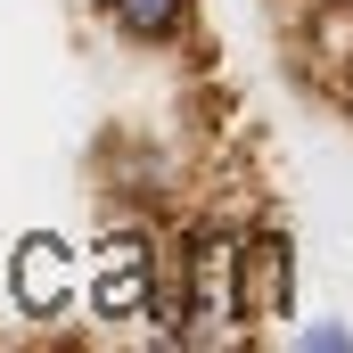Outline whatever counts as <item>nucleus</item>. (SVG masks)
Listing matches in <instances>:
<instances>
[{
    "label": "nucleus",
    "instance_id": "nucleus-3",
    "mask_svg": "<svg viewBox=\"0 0 353 353\" xmlns=\"http://www.w3.org/2000/svg\"><path fill=\"white\" fill-rule=\"evenodd\" d=\"M189 17H197V0H99V25L107 33H123V41H140V50H165L189 33Z\"/></svg>",
    "mask_w": 353,
    "mask_h": 353
},
{
    "label": "nucleus",
    "instance_id": "nucleus-7",
    "mask_svg": "<svg viewBox=\"0 0 353 353\" xmlns=\"http://www.w3.org/2000/svg\"><path fill=\"white\" fill-rule=\"evenodd\" d=\"M296 345L304 353H353V329L345 321H312V329H296Z\"/></svg>",
    "mask_w": 353,
    "mask_h": 353
},
{
    "label": "nucleus",
    "instance_id": "nucleus-6",
    "mask_svg": "<svg viewBox=\"0 0 353 353\" xmlns=\"http://www.w3.org/2000/svg\"><path fill=\"white\" fill-rule=\"evenodd\" d=\"M312 58L353 66V0H312Z\"/></svg>",
    "mask_w": 353,
    "mask_h": 353
},
{
    "label": "nucleus",
    "instance_id": "nucleus-1",
    "mask_svg": "<svg viewBox=\"0 0 353 353\" xmlns=\"http://www.w3.org/2000/svg\"><path fill=\"white\" fill-rule=\"evenodd\" d=\"M173 288H181V337L239 329V230L222 222L189 230V247L173 255Z\"/></svg>",
    "mask_w": 353,
    "mask_h": 353
},
{
    "label": "nucleus",
    "instance_id": "nucleus-5",
    "mask_svg": "<svg viewBox=\"0 0 353 353\" xmlns=\"http://www.w3.org/2000/svg\"><path fill=\"white\" fill-rule=\"evenodd\" d=\"M17 288H25L33 312H58V304L74 296V255H66L58 239H25V255H17Z\"/></svg>",
    "mask_w": 353,
    "mask_h": 353
},
{
    "label": "nucleus",
    "instance_id": "nucleus-4",
    "mask_svg": "<svg viewBox=\"0 0 353 353\" xmlns=\"http://www.w3.org/2000/svg\"><path fill=\"white\" fill-rule=\"evenodd\" d=\"M148 279H157V247L115 239L99 255V312H148Z\"/></svg>",
    "mask_w": 353,
    "mask_h": 353
},
{
    "label": "nucleus",
    "instance_id": "nucleus-2",
    "mask_svg": "<svg viewBox=\"0 0 353 353\" xmlns=\"http://www.w3.org/2000/svg\"><path fill=\"white\" fill-rule=\"evenodd\" d=\"M288 304H296V239L247 230L239 239V321H288Z\"/></svg>",
    "mask_w": 353,
    "mask_h": 353
}]
</instances>
